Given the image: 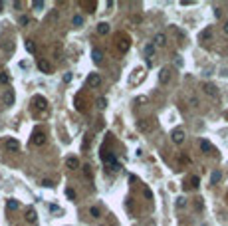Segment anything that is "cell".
I'll use <instances>...</instances> for the list:
<instances>
[{
  "label": "cell",
  "mask_w": 228,
  "mask_h": 226,
  "mask_svg": "<svg viewBox=\"0 0 228 226\" xmlns=\"http://www.w3.org/2000/svg\"><path fill=\"white\" fill-rule=\"evenodd\" d=\"M115 46H117V50L121 54H125L129 50V46H131V40H129L127 34H117L115 36Z\"/></svg>",
  "instance_id": "1"
},
{
  "label": "cell",
  "mask_w": 228,
  "mask_h": 226,
  "mask_svg": "<svg viewBox=\"0 0 228 226\" xmlns=\"http://www.w3.org/2000/svg\"><path fill=\"white\" fill-rule=\"evenodd\" d=\"M101 161H103V165H105V167H113L117 163L115 153H109V151H105V149L101 151Z\"/></svg>",
  "instance_id": "2"
},
{
  "label": "cell",
  "mask_w": 228,
  "mask_h": 226,
  "mask_svg": "<svg viewBox=\"0 0 228 226\" xmlns=\"http://www.w3.org/2000/svg\"><path fill=\"white\" fill-rule=\"evenodd\" d=\"M32 143L36 145V147H40V145L46 143V133L42 131V129H36L34 133H32Z\"/></svg>",
  "instance_id": "3"
},
{
  "label": "cell",
  "mask_w": 228,
  "mask_h": 226,
  "mask_svg": "<svg viewBox=\"0 0 228 226\" xmlns=\"http://www.w3.org/2000/svg\"><path fill=\"white\" fill-rule=\"evenodd\" d=\"M151 129H153V119H139V121H137V131L149 133Z\"/></svg>",
  "instance_id": "4"
},
{
  "label": "cell",
  "mask_w": 228,
  "mask_h": 226,
  "mask_svg": "<svg viewBox=\"0 0 228 226\" xmlns=\"http://www.w3.org/2000/svg\"><path fill=\"white\" fill-rule=\"evenodd\" d=\"M38 69H40L42 73H52V64L48 60H44V58H40V60H38Z\"/></svg>",
  "instance_id": "5"
},
{
  "label": "cell",
  "mask_w": 228,
  "mask_h": 226,
  "mask_svg": "<svg viewBox=\"0 0 228 226\" xmlns=\"http://www.w3.org/2000/svg\"><path fill=\"white\" fill-rule=\"evenodd\" d=\"M88 85L89 87H99L101 85V75L99 73H89L88 75Z\"/></svg>",
  "instance_id": "6"
},
{
  "label": "cell",
  "mask_w": 228,
  "mask_h": 226,
  "mask_svg": "<svg viewBox=\"0 0 228 226\" xmlns=\"http://www.w3.org/2000/svg\"><path fill=\"white\" fill-rule=\"evenodd\" d=\"M32 103H34V107H38V109L44 111L46 107H48V99H46V97H42V95H36V97L32 99Z\"/></svg>",
  "instance_id": "7"
},
{
  "label": "cell",
  "mask_w": 228,
  "mask_h": 226,
  "mask_svg": "<svg viewBox=\"0 0 228 226\" xmlns=\"http://www.w3.org/2000/svg\"><path fill=\"white\" fill-rule=\"evenodd\" d=\"M171 139H173V143L181 145L184 141V131H183V129H175V131L171 133Z\"/></svg>",
  "instance_id": "8"
},
{
  "label": "cell",
  "mask_w": 228,
  "mask_h": 226,
  "mask_svg": "<svg viewBox=\"0 0 228 226\" xmlns=\"http://www.w3.org/2000/svg\"><path fill=\"white\" fill-rule=\"evenodd\" d=\"M4 147H6V151H10V153H16V151H20V143L16 141V139H6Z\"/></svg>",
  "instance_id": "9"
},
{
  "label": "cell",
  "mask_w": 228,
  "mask_h": 226,
  "mask_svg": "<svg viewBox=\"0 0 228 226\" xmlns=\"http://www.w3.org/2000/svg\"><path fill=\"white\" fill-rule=\"evenodd\" d=\"M159 82H161L163 85L171 82V69H169V68H163V69H161V73H159Z\"/></svg>",
  "instance_id": "10"
},
{
  "label": "cell",
  "mask_w": 228,
  "mask_h": 226,
  "mask_svg": "<svg viewBox=\"0 0 228 226\" xmlns=\"http://www.w3.org/2000/svg\"><path fill=\"white\" fill-rule=\"evenodd\" d=\"M200 151L202 153H214V147H212V143L210 141H206V139H200Z\"/></svg>",
  "instance_id": "11"
},
{
  "label": "cell",
  "mask_w": 228,
  "mask_h": 226,
  "mask_svg": "<svg viewBox=\"0 0 228 226\" xmlns=\"http://www.w3.org/2000/svg\"><path fill=\"white\" fill-rule=\"evenodd\" d=\"M202 89H204V93H206V95H210V97H214V95L218 93V89H216V85H214V83H204V85H202Z\"/></svg>",
  "instance_id": "12"
},
{
  "label": "cell",
  "mask_w": 228,
  "mask_h": 226,
  "mask_svg": "<svg viewBox=\"0 0 228 226\" xmlns=\"http://www.w3.org/2000/svg\"><path fill=\"white\" fill-rule=\"evenodd\" d=\"M14 91L12 89H6V93H4V105L10 107V105H14Z\"/></svg>",
  "instance_id": "13"
},
{
  "label": "cell",
  "mask_w": 228,
  "mask_h": 226,
  "mask_svg": "<svg viewBox=\"0 0 228 226\" xmlns=\"http://www.w3.org/2000/svg\"><path fill=\"white\" fill-rule=\"evenodd\" d=\"M153 42L155 44L153 46H165L167 44V36L163 34V32H159V34H155V38H153Z\"/></svg>",
  "instance_id": "14"
},
{
  "label": "cell",
  "mask_w": 228,
  "mask_h": 226,
  "mask_svg": "<svg viewBox=\"0 0 228 226\" xmlns=\"http://www.w3.org/2000/svg\"><path fill=\"white\" fill-rule=\"evenodd\" d=\"M66 167H68V169H72V171H75V169L79 167L78 157H68V159H66Z\"/></svg>",
  "instance_id": "15"
},
{
  "label": "cell",
  "mask_w": 228,
  "mask_h": 226,
  "mask_svg": "<svg viewBox=\"0 0 228 226\" xmlns=\"http://www.w3.org/2000/svg\"><path fill=\"white\" fill-rule=\"evenodd\" d=\"M109 24H107V22H99V24H97V34H101V36H105V34H109Z\"/></svg>",
  "instance_id": "16"
},
{
  "label": "cell",
  "mask_w": 228,
  "mask_h": 226,
  "mask_svg": "<svg viewBox=\"0 0 228 226\" xmlns=\"http://www.w3.org/2000/svg\"><path fill=\"white\" fill-rule=\"evenodd\" d=\"M91 58H93V62H95V64H101V60H103V54H101V50H99V48H95V50L91 52Z\"/></svg>",
  "instance_id": "17"
},
{
  "label": "cell",
  "mask_w": 228,
  "mask_h": 226,
  "mask_svg": "<svg viewBox=\"0 0 228 226\" xmlns=\"http://www.w3.org/2000/svg\"><path fill=\"white\" fill-rule=\"evenodd\" d=\"M75 109H78V111H81V113L85 111V105H83V97H81V95H75Z\"/></svg>",
  "instance_id": "18"
},
{
  "label": "cell",
  "mask_w": 228,
  "mask_h": 226,
  "mask_svg": "<svg viewBox=\"0 0 228 226\" xmlns=\"http://www.w3.org/2000/svg\"><path fill=\"white\" fill-rule=\"evenodd\" d=\"M210 36H212V32H210V28H206L204 32H200V34H198V40H200V42L210 40Z\"/></svg>",
  "instance_id": "19"
},
{
  "label": "cell",
  "mask_w": 228,
  "mask_h": 226,
  "mask_svg": "<svg viewBox=\"0 0 228 226\" xmlns=\"http://www.w3.org/2000/svg\"><path fill=\"white\" fill-rule=\"evenodd\" d=\"M89 216H91V218H101L99 206H91V208H89Z\"/></svg>",
  "instance_id": "20"
},
{
  "label": "cell",
  "mask_w": 228,
  "mask_h": 226,
  "mask_svg": "<svg viewBox=\"0 0 228 226\" xmlns=\"http://www.w3.org/2000/svg\"><path fill=\"white\" fill-rule=\"evenodd\" d=\"M36 218H38L36 210H34V208H30V210L26 212V220H28V222H36Z\"/></svg>",
  "instance_id": "21"
},
{
  "label": "cell",
  "mask_w": 228,
  "mask_h": 226,
  "mask_svg": "<svg viewBox=\"0 0 228 226\" xmlns=\"http://www.w3.org/2000/svg\"><path fill=\"white\" fill-rule=\"evenodd\" d=\"M6 206H8V210H16V208L20 206V202H18V200H14V198H10V200L6 202Z\"/></svg>",
  "instance_id": "22"
},
{
  "label": "cell",
  "mask_w": 228,
  "mask_h": 226,
  "mask_svg": "<svg viewBox=\"0 0 228 226\" xmlns=\"http://www.w3.org/2000/svg\"><path fill=\"white\" fill-rule=\"evenodd\" d=\"M72 24H74V26H78V28H79V26H81V24H83V16H79V14H75V16H74V18H72Z\"/></svg>",
  "instance_id": "23"
},
{
  "label": "cell",
  "mask_w": 228,
  "mask_h": 226,
  "mask_svg": "<svg viewBox=\"0 0 228 226\" xmlns=\"http://www.w3.org/2000/svg\"><path fill=\"white\" fill-rule=\"evenodd\" d=\"M10 82V75H8V72H0V83H8Z\"/></svg>",
  "instance_id": "24"
},
{
  "label": "cell",
  "mask_w": 228,
  "mask_h": 226,
  "mask_svg": "<svg viewBox=\"0 0 228 226\" xmlns=\"http://www.w3.org/2000/svg\"><path fill=\"white\" fill-rule=\"evenodd\" d=\"M83 175L88 177V179H91V175H93V171H91V165H89V163L83 165Z\"/></svg>",
  "instance_id": "25"
},
{
  "label": "cell",
  "mask_w": 228,
  "mask_h": 226,
  "mask_svg": "<svg viewBox=\"0 0 228 226\" xmlns=\"http://www.w3.org/2000/svg\"><path fill=\"white\" fill-rule=\"evenodd\" d=\"M81 6H85V8H89V10H88V12H95V6H97V4H95V2H81Z\"/></svg>",
  "instance_id": "26"
},
{
  "label": "cell",
  "mask_w": 228,
  "mask_h": 226,
  "mask_svg": "<svg viewBox=\"0 0 228 226\" xmlns=\"http://www.w3.org/2000/svg\"><path fill=\"white\" fill-rule=\"evenodd\" d=\"M26 50H28L30 54L36 52V46H34V42H32V40H26Z\"/></svg>",
  "instance_id": "27"
},
{
  "label": "cell",
  "mask_w": 228,
  "mask_h": 226,
  "mask_svg": "<svg viewBox=\"0 0 228 226\" xmlns=\"http://www.w3.org/2000/svg\"><path fill=\"white\" fill-rule=\"evenodd\" d=\"M95 105L99 107V109H105V105H107V99H105V97H99V99L95 101Z\"/></svg>",
  "instance_id": "28"
},
{
  "label": "cell",
  "mask_w": 228,
  "mask_h": 226,
  "mask_svg": "<svg viewBox=\"0 0 228 226\" xmlns=\"http://www.w3.org/2000/svg\"><path fill=\"white\" fill-rule=\"evenodd\" d=\"M145 54H147V56H153V54H155V46L147 44V46H145Z\"/></svg>",
  "instance_id": "29"
},
{
  "label": "cell",
  "mask_w": 228,
  "mask_h": 226,
  "mask_svg": "<svg viewBox=\"0 0 228 226\" xmlns=\"http://www.w3.org/2000/svg\"><path fill=\"white\" fill-rule=\"evenodd\" d=\"M66 196L69 198V200H75V191L74 188H66Z\"/></svg>",
  "instance_id": "30"
},
{
  "label": "cell",
  "mask_w": 228,
  "mask_h": 226,
  "mask_svg": "<svg viewBox=\"0 0 228 226\" xmlns=\"http://www.w3.org/2000/svg\"><path fill=\"white\" fill-rule=\"evenodd\" d=\"M198 182H200L198 177H191V186H192V188H197V186H198Z\"/></svg>",
  "instance_id": "31"
},
{
  "label": "cell",
  "mask_w": 228,
  "mask_h": 226,
  "mask_svg": "<svg viewBox=\"0 0 228 226\" xmlns=\"http://www.w3.org/2000/svg\"><path fill=\"white\" fill-rule=\"evenodd\" d=\"M32 6H34L36 10H42L44 8V2H42V0H36V2H32Z\"/></svg>",
  "instance_id": "32"
},
{
  "label": "cell",
  "mask_w": 228,
  "mask_h": 226,
  "mask_svg": "<svg viewBox=\"0 0 228 226\" xmlns=\"http://www.w3.org/2000/svg\"><path fill=\"white\" fill-rule=\"evenodd\" d=\"M18 22H20V26H26V24H30V18H28V16H20Z\"/></svg>",
  "instance_id": "33"
},
{
  "label": "cell",
  "mask_w": 228,
  "mask_h": 226,
  "mask_svg": "<svg viewBox=\"0 0 228 226\" xmlns=\"http://www.w3.org/2000/svg\"><path fill=\"white\" fill-rule=\"evenodd\" d=\"M42 186H46V188H52V186H54V182H52L50 179H44V181H42Z\"/></svg>",
  "instance_id": "34"
},
{
  "label": "cell",
  "mask_w": 228,
  "mask_h": 226,
  "mask_svg": "<svg viewBox=\"0 0 228 226\" xmlns=\"http://www.w3.org/2000/svg\"><path fill=\"white\" fill-rule=\"evenodd\" d=\"M184 204H187V200H184L183 196H181V198H177V208H183Z\"/></svg>",
  "instance_id": "35"
},
{
  "label": "cell",
  "mask_w": 228,
  "mask_h": 226,
  "mask_svg": "<svg viewBox=\"0 0 228 226\" xmlns=\"http://www.w3.org/2000/svg\"><path fill=\"white\" fill-rule=\"evenodd\" d=\"M216 181H220V173H218V171L212 173V182H216Z\"/></svg>",
  "instance_id": "36"
},
{
  "label": "cell",
  "mask_w": 228,
  "mask_h": 226,
  "mask_svg": "<svg viewBox=\"0 0 228 226\" xmlns=\"http://www.w3.org/2000/svg\"><path fill=\"white\" fill-rule=\"evenodd\" d=\"M64 82H66V83H69V82H72V73H66V75H64Z\"/></svg>",
  "instance_id": "37"
},
{
  "label": "cell",
  "mask_w": 228,
  "mask_h": 226,
  "mask_svg": "<svg viewBox=\"0 0 228 226\" xmlns=\"http://www.w3.org/2000/svg\"><path fill=\"white\" fill-rule=\"evenodd\" d=\"M145 196H147V198H153V192H151L149 188H145Z\"/></svg>",
  "instance_id": "38"
},
{
  "label": "cell",
  "mask_w": 228,
  "mask_h": 226,
  "mask_svg": "<svg viewBox=\"0 0 228 226\" xmlns=\"http://www.w3.org/2000/svg\"><path fill=\"white\" fill-rule=\"evenodd\" d=\"M50 210H52V212H59V208L56 206V204H50Z\"/></svg>",
  "instance_id": "39"
},
{
  "label": "cell",
  "mask_w": 228,
  "mask_h": 226,
  "mask_svg": "<svg viewBox=\"0 0 228 226\" xmlns=\"http://www.w3.org/2000/svg\"><path fill=\"white\" fill-rule=\"evenodd\" d=\"M197 208H202V198H197Z\"/></svg>",
  "instance_id": "40"
},
{
  "label": "cell",
  "mask_w": 228,
  "mask_h": 226,
  "mask_svg": "<svg viewBox=\"0 0 228 226\" xmlns=\"http://www.w3.org/2000/svg\"><path fill=\"white\" fill-rule=\"evenodd\" d=\"M224 34H228V22L224 24Z\"/></svg>",
  "instance_id": "41"
},
{
  "label": "cell",
  "mask_w": 228,
  "mask_h": 226,
  "mask_svg": "<svg viewBox=\"0 0 228 226\" xmlns=\"http://www.w3.org/2000/svg\"><path fill=\"white\" fill-rule=\"evenodd\" d=\"M2 8H4V2H0V12H2Z\"/></svg>",
  "instance_id": "42"
}]
</instances>
